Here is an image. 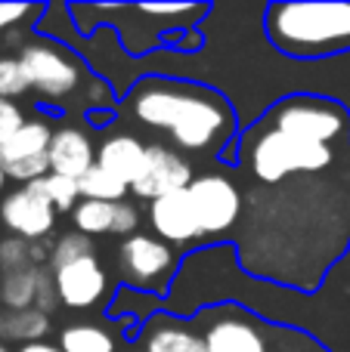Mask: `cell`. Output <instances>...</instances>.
<instances>
[{
  "label": "cell",
  "instance_id": "obj_8",
  "mask_svg": "<svg viewBox=\"0 0 350 352\" xmlns=\"http://www.w3.org/2000/svg\"><path fill=\"white\" fill-rule=\"evenodd\" d=\"M50 142L53 130L47 121H25V127L0 146V167L22 186L43 179L50 173Z\"/></svg>",
  "mask_w": 350,
  "mask_h": 352
},
{
  "label": "cell",
  "instance_id": "obj_21",
  "mask_svg": "<svg viewBox=\"0 0 350 352\" xmlns=\"http://www.w3.org/2000/svg\"><path fill=\"white\" fill-rule=\"evenodd\" d=\"M59 346L65 352H115V337L99 324H72L62 331Z\"/></svg>",
  "mask_w": 350,
  "mask_h": 352
},
{
  "label": "cell",
  "instance_id": "obj_15",
  "mask_svg": "<svg viewBox=\"0 0 350 352\" xmlns=\"http://www.w3.org/2000/svg\"><path fill=\"white\" fill-rule=\"evenodd\" d=\"M146 161V142H140L130 133H115L96 148V164L103 170H109L112 176H118L121 182L134 186L136 176L143 170Z\"/></svg>",
  "mask_w": 350,
  "mask_h": 352
},
{
  "label": "cell",
  "instance_id": "obj_5",
  "mask_svg": "<svg viewBox=\"0 0 350 352\" xmlns=\"http://www.w3.org/2000/svg\"><path fill=\"white\" fill-rule=\"evenodd\" d=\"M19 68L28 90L41 93L47 102L74 96L87 80V68L68 47L56 41H31L19 50Z\"/></svg>",
  "mask_w": 350,
  "mask_h": 352
},
{
  "label": "cell",
  "instance_id": "obj_19",
  "mask_svg": "<svg viewBox=\"0 0 350 352\" xmlns=\"http://www.w3.org/2000/svg\"><path fill=\"white\" fill-rule=\"evenodd\" d=\"M118 204H121V201H118ZM118 204H109V201H87V198H81L78 207L72 210L74 232H81V235H115Z\"/></svg>",
  "mask_w": 350,
  "mask_h": 352
},
{
  "label": "cell",
  "instance_id": "obj_1",
  "mask_svg": "<svg viewBox=\"0 0 350 352\" xmlns=\"http://www.w3.org/2000/svg\"><path fill=\"white\" fill-rule=\"evenodd\" d=\"M121 105L136 124L158 130L192 155H220L239 127L233 102L220 90L165 74L140 78Z\"/></svg>",
  "mask_w": 350,
  "mask_h": 352
},
{
  "label": "cell",
  "instance_id": "obj_6",
  "mask_svg": "<svg viewBox=\"0 0 350 352\" xmlns=\"http://www.w3.org/2000/svg\"><path fill=\"white\" fill-rule=\"evenodd\" d=\"M118 275L143 294H165L174 278V250L155 235H130L118 244Z\"/></svg>",
  "mask_w": 350,
  "mask_h": 352
},
{
  "label": "cell",
  "instance_id": "obj_7",
  "mask_svg": "<svg viewBox=\"0 0 350 352\" xmlns=\"http://www.w3.org/2000/svg\"><path fill=\"white\" fill-rule=\"evenodd\" d=\"M196 331L208 352H270L267 331L251 312L239 306H217L196 316Z\"/></svg>",
  "mask_w": 350,
  "mask_h": 352
},
{
  "label": "cell",
  "instance_id": "obj_17",
  "mask_svg": "<svg viewBox=\"0 0 350 352\" xmlns=\"http://www.w3.org/2000/svg\"><path fill=\"white\" fill-rule=\"evenodd\" d=\"M50 331V316L37 309H6L0 312V343H41Z\"/></svg>",
  "mask_w": 350,
  "mask_h": 352
},
{
  "label": "cell",
  "instance_id": "obj_10",
  "mask_svg": "<svg viewBox=\"0 0 350 352\" xmlns=\"http://www.w3.org/2000/svg\"><path fill=\"white\" fill-rule=\"evenodd\" d=\"M0 219L12 235L25 241H41L56 226V207L50 204L47 192L41 188V179L10 192L0 201Z\"/></svg>",
  "mask_w": 350,
  "mask_h": 352
},
{
  "label": "cell",
  "instance_id": "obj_28",
  "mask_svg": "<svg viewBox=\"0 0 350 352\" xmlns=\"http://www.w3.org/2000/svg\"><path fill=\"white\" fill-rule=\"evenodd\" d=\"M19 352H65L62 346H50V343H25V346H19Z\"/></svg>",
  "mask_w": 350,
  "mask_h": 352
},
{
  "label": "cell",
  "instance_id": "obj_23",
  "mask_svg": "<svg viewBox=\"0 0 350 352\" xmlns=\"http://www.w3.org/2000/svg\"><path fill=\"white\" fill-rule=\"evenodd\" d=\"M87 254H96L93 248L90 235H81V232H68L56 241V248L50 250V266L53 263H65V260H74V256H87Z\"/></svg>",
  "mask_w": 350,
  "mask_h": 352
},
{
  "label": "cell",
  "instance_id": "obj_20",
  "mask_svg": "<svg viewBox=\"0 0 350 352\" xmlns=\"http://www.w3.org/2000/svg\"><path fill=\"white\" fill-rule=\"evenodd\" d=\"M78 188H81V198L87 201H109V204H118V201L127 198L130 186L121 182L118 176H112L109 170H103L99 164H93L90 170L78 179Z\"/></svg>",
  "mask_w": 350,
  "mask_h": 352
},
{
  "label": "cell",
  "instance_id": "obj_2",
  "mask_svg": "<svg viewBox=\"0 0 350 352\" xmlns=\"http://www.w3.org/2000/svg\"><path fill=\"white\" fill-rule=\"evenodd\" d=\"M264 34L282 56L326 59L350 53V0H298L270 3Z\"/></svg>",
  "mask_w": 350,
  "mask_h": 352
},
{
  "label": "cell",
  "instance_id": "obj_27",
  "mask_svg": "<svg viewBox=\"0 0 350 352\" xmlns=\"http://www.w3.org/2000/svg\"><path fill=\"white\" fill-rule=\"evenodd\" d=\"M28 12H34V6H25V3H0V31L16 25L19 19H25Z\"/></svg>",
  "mask_w": 350,
  "mask_h": 352
},
{
  "label": "cell",
  "instance_id": "obj_13",
  "mask_svg": "<svg viewBox=\"0 0 350 352\" xmlns=\"http://www.w3.org/2000/svg\"><path fill=\"white\" fill-rule=\"evenodd\" d=\"M149 226H152L155 238H161L165 244H192L198 238H205L198 213L189 198V188L149 201Z\"/></svg>",
  "mask_w": 350,
  "mask_h": 352
},
{
  "label": "cell",
  "instance_id": "obj_26",
  "mask_svg": "<svg viewBox=\"0 0 350 352\" xmlns=\"http://www.w3.org/2000/svg\"><path fill=\"white\" fill-rule=\"evenodd\" d=\"M59 306V294H56V281L50 269H41V281H37V300H34V309L50 316V312Z\"/></svg>",
  "mask_w": 350,
  "mask_h": 352
},
{
  "label": "cell",
  "instance_id": "obj_9",
  "mask_svg": "<svg viewBox=\"0 0 350 352\" xmlns=\"http://www.w3.org/2000/svg\"><path fill=\"white\" fill-rule=\"evenodd\" d=\"M189 198L202 223V235H223L242 213V195L227 176L205 173L189 182Z\"/></svg>",
  "mask_w": 350,
  "mask_h": 352
},
{
  "label": "cell",
  "instance_id": "obj_25",
  "mask_svg": "<svg viewBox=\"0 0 350 352\" xmlns=\"http://www.w3.org/2000/svg\"><path fill=\"white\" fill-rule=\"evenodd\" d=\"M25 127V111L12 99H0V146Z\"/></svg>",
  "mask_w": 350,
  "mask_h": 352
},
{
  "label": "cell",
  "instance_id": "obj_4",
  "mask_svg": "<svg viewBox=\"0 0 350 352\" xmlns=\"http://www.w3.org/2000/svg\"><path fill=\"white\" fill-rule=\"evenodd\" d=\"M248 161L258 179L264 182H282L291 173H316L326 170L335 161V152L329 146H310L289 133L267 127H254L251 142H248Z\"/></svg>",
  "mask_w": 350,
  "mask_h": 352
},
{
  "label": "cell",
  "instance_id": "obj_18",
  "mask_svg": "<svg viewBox=\"0 0 350 352\" xmlns=\"http://www.w3.org/2000/svg\"><path fill=\"white\" fill-rule=\"evenodd\" d=\"M41 269L43 266H22V269L3 272V278H0V300H3L6 309H34Z\"/></svg>",
  "mask_w": 350,
  "mask_h": 352
},
{
  "label": "cell",
  "instance_id": "obj_3",
  "mask_svg": "<svg viewBox=\"0 0 350 352\" xmlns=\"http://www.w3.org/2000/svg\"><path fill=\"white\" fill-rule=\"evenodd\" d=\"M260 127L289 133L310 146H329L338 142L350 130V115L341 102L329 96H313V93H295V96L279 99L267 115L260 118Z\"/></svg>",
  "mask_w": 350,
  "mask_h": 352
},
{
  "label": "cell",
  "instance_id": "obj_22",
  "mask_svg": "<svg viewBox=\"0 0 350 352\" xmlns=\"http://www.w3.org/2000/svg\"><path fill=\"white\" fill-rule=\"evenodd\" d=\"M41 188L47 192L50 204H53L56 210H74V207H78V198H81L78 179H68V176H59V173H47L41 179Z\"/></svg>",
  "mask_w": 350,
  "mask_h": 352
},
{
  "label": "cell",
  "instance_id": "obj_11",
  "mask_svg": "<svg viewBox=\"0 0 350 352\" xmlns=\"http://www.w3.org/2000/svg\"><path fill=\"white\" fill-rule=\"evenodd\" d=\"M50 272H53L59 303L68 306V309H90V306H96L105 297V287H109L105 269L96 254L74 256V260H65V263H53Z\"/></svg>",
  "mask_w": 350,
  "mask_h": 352
},
{
  "label": "cell",
  "instance_id": "obj_29",
  "mask_svg": "<svg viewBox=\"0 0 350 352\" xmlns=\"http://www.w3.org/2000/svg\"><path fill=\"white\" fill-rule=\"evenodd\" d=\"M6 179H10V176H6V170H3V167H0V192H3V186H6Z\"/></svg>",
  "mask_w": 350,
  "mask_h": 352
},
{
  "label": "cell",
  "instance_id": "obj_16",
  "mask_svg": "<svg viewBox=\"0 0 350 352\" xmlns=\"http://www.w3.org/2000/svg\"><path fill=\"white\" fill-rule=\"evenodd\" d=\"M143 352H208L202 334L196 328H186L177 322H161L152 324V331H146V340H143Z\"/></svg>",
  "mask_w": 350,
  "mask_h": 352
},
{
  "label": "cell",
  "instance_id": "obj_14",
  "mask_svg": "<svg viewBox=\"0 0 350 352\" xmlns=\"http://www.w3.org/2000/svg\"><path fill=\"white\" fill-rule=\"evenodd\" d=\"M93 164H96V146L90 142V136L84 130L78 127L56 130L53 142H50V173L81 179Z\"/></svg>",
  "mask_w": 350,
  "mask_h": 352
},
{
  "label": "cell",
  "instance_id": "obj_24",
  "mask_svg": "<svg viewBox=\"0 0 350 352\" xmlns=\"http://www.w3.org/2000/svg\"><path fill=\"white\" fill-rule=\"evenodd\" d=\"M25 90H28V84L22 78L19 59H0V99H12Z\"/></svg>",
  "mask_w": 350,
  "mask_h": 352
},
{
  "label": "cell",
  "instance_id": "obj_30",
  "mask_svg": "<svg viewBox=\"0 0 350 352\" xmlns=\"http://www.w3.org/2000/svg\"><path fill=\"white\" fill-rule=\"evenodd\" d=\"M0 352H10V349H6V346H3V343H0Z\"/></svg>",
  "mask_w": 350,
  "mask_h": 352
},
{
  "label": "cell",
  "instance_id": "obj_12",
  "mask_svg": "<svg viewBox=\"0 0 350 352\" xmlns=\"http://www.w3.org/2000/svg\"><path fill=\"white\" fill-rule=\"evenodd\" d=\"M192 179H196V176H192V167L183 155L167 146L152 142V146H146V161H143V170L136 176L134 186H130V192H134L136 198L155 201V198H161V195L189 188Z\"/></svg>",
  "mask_w": 350,
  "mask_h": 352
}]
</instances>
